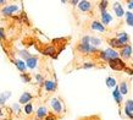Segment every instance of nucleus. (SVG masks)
Instances as JSON below:
<instances>
[{"mask_svg":"<svg viewBox=\"0 0 133 120\" xmlns=\"http://www.w3.org/2000/svg\"><path fill=\"white\" fill-rule=\"evenodd\" d=\"M99 59L103 60V61H110V60L112 59H116V58H120V54L117 50L115 49H111V48H108L105 49V50H99Z\"/></svg>","mask_w":133,"mask_h":120,"instance_id":"obj_1","label":"nucleus"},{"mask_svg":"<svg viewBox=\"0 0 133 120\" xmlns=\"http://www.w3.org/2000/svg\"><path fill=\"white\" fill-rule=\"evenodd\" d=\"M20 10V6L17 4H6L5 6L1 8L0 10V15L4 17H11L15 12H17Z\"/></svg>","mask_w":133,"mask_h":120,"instance_id":"obj_2","label":"nucleus"},{"mask_svg":"<svg viewBox=\"0 0 133 120\" xmlns=\"http://www.w3.org/2000/svg\"><path fill=\"white\" fill-rule=\"evenodd\" d=\"M50 108L52 109V112L55 113L56 115L62 114V112L65 110V107H64L62 100H61L60 98H56V97H54V98L50 99Z\"/></svg>","mask_w":133,"mask_h":120,"instance_id":"obj_3","label":"nucleus"},{"mask_svg":"<svg viewBox=\"0 0 133 120\" xmlns=\"http://www.w3.org/2000/svg\"><path fill=\"white\" fill-rule=\"evenodd\" d=\"M77 52L81 53V54H95L99 53V48H95L90 44H83V43H78L77 44Z\"/></svg>","mask_w":133,"mask_h":120,"instance_id":"obj_4","label":"nucleus"},{"mask_svg":"<svg viewBox=\"0 0 133 120\" xmlns=\"http://www.w3.org/2000/svg\"><path fill=\"white\" fill-rule=\"evenodd\" d=\"M108 64H109L110 69H112L115 71H123L127 68L125 60H122L121 58H116V59L110 60V61H108Z\"/></svg>","mask_w":133,"mask_h":120,"instance_id":"obj_5","label":"nucleus"},{"mask_svg":"<svg viewBox=\"0 0 133 120\" xmlns=\"http://www.w3.org/2000/svg\"><path fill=\"white\" fill-rule=\"evenodd\" d=\"M132 53H133V49H132V45L131 44H127V45H123V48L120 49V56L122 58V60H128L131 59L132 56Z\"/></svg>","mask_w":133,"mask_h":120,"instance_id":"obj_6","label":"nucleus"},{"mask_svg":"<svg viewBox=\"0 0 133 120\" xmlns=\"http://www.w3.org/2000/svg\"><path fill=\"white\" fill-rule=\"evenodd\" d=\"M42 54L44 56H51L54 59L57 58V52L55 45H46L44 49H42Z\"/></svg>","mask_w":133,"mask_h":120,"instance_id":"obj_7","label":"nucleus"},{"mask_svg":"<svg viewBox=\"0 0 133 120\" xmlns=\"http://www.w3.org/2000/svg\"><path fill=\"white\" fill-rule=\"evenodd\" d=\"M77 8L82 12H90L93 9V4L88 0H81L78 3V5H77Z\"/></svg>","mask_w":133,"mask_h":120,"instance_id":"obj_8","label":"nucleus"},{"mask_svg":"<svg viewBox=\"0 0 133 120\" xmlns=\"http://www.w3.org/2000/svg\"><path fill=\"white\" fill-rule=\"evenodd\" d=\"M114 21V17H112V15L110 14V12H108V10L106 11H104V12H100V22H101V25L103 26H108V25H110L111 22Z\"/></svg>","mask_w":133,"mask_h":120,"instance_id":"obj_9","label":"nucleus"},{"mask_svg":"<svg viewBox=\"0 0 133 120\" xmlns=\"http://www.w3.org/2000/svg\"><path fill=\"white\" fill-rule=\"evenodd\" d=\"M43 87L46 92H55L57 89V82L54 80H45L44 83H43Z\"/></svg>","mask_w":133,"mask_h":120,"instance_id":"obj_10","label":"nucleus"},{"mask_svg":"<svg viewBox=\"0 0 133 120\" xmlns=\"http://www.w3.org/2000/svg\"><path fill=\"white\" fill-rule=\"evenodd\" d=\"M112 9H114V12H115V16L118 17V19H122V17H125V9H123V6H122V4H120V3H114L112 5Z\"/></svg>","mask_w":133,"mask_h":120,"instance_id":"obj_11","label":"nucleus"},{"mask_svg":"<svg viewBox=\"0 0 133 120\" xmlns=\"http://www.w3.org/2000/svg\"><path fill=\"white\" fill-rule=\"evenodd\" d=\"M38 61H39V58H38L37 55H32L31 58H28V59L26 60L24 63H26L27 69H29V70H34V69L38 68Z\"/></svg>","mask_w":133,"mask_h":120,"instance_id":"obj_12","label":"nucleus"},{"mask_svg":"<svg viewBox=\"0 0 133 120\" xmlns=\"http://www.w3.org/2000/svg\"><path fill=\"white\" fill-rule=\"evenodd\" d=\"M48 114H49V110L45 105H39L36 110V118L39 120H44Z\"/></svg>","mask_w":133,"mask_h":120,"instance_id":"obj_13","label":"nucleus"},{"mask_svg":"<svg viewBox=\"0 0 133 120\" xmlns=\"http://www.w3.org/2000/svg\"><path fill=\"white\" fill-rule=\"evenodd\" d=\"M33 99V94L31 92H23L22 94L20 96V98H18V104H27V103H31Z\"/></svg>","mask_w":133,"mask_h":120,"instance_id":"obj_14","label":"nucleus"},{"mask_svg":"<svg viewBox=\"0 0 133 120\" xmlns=\"http://www.w3.org/2000/svg\"><path fill=\"white\" fill-rule=\"evenodd\" d=\"M12 63H14V65L16 66V69L21 72V74H24V72L28 70V69H27V66H26V63H24L23 60H21V59H12Z\"/></svg>","mask_w":133,"mask_h":120,"instance_id":"obj_15","label":"nucleus"},{"mask_svg":"<svg viewBox=\"0 0 133 120\" xmlns=\"http://www.w3.org/2000/svg\"><path fill=\"white\" fill-rule=\"evenodd\" d=\"M108 44L110 45V48L115 49V50H116V49H122V48H123V44H122L120 40L117 39L116 37L109 38V39H108Z\"/></svg>","mask_w":133,"mask_h":120,"instance_id":"obj_16","label":"nucleus"},{"mask_svg":"<svg viewBox=\"0 0 133 120\" xmlns=\"http://www.w3.org/2000/svg\"><path fill=\"white\" fill-rule=\"evenodd\" d=\"M90 29H92V31L100 32V33H105V32H106V27L101 25L100 21H93L92 23H90Z\"/></svg>","mask_w":133,"mask_h":120,"instance_id":"obj_17","label":"nucleus"},{"mask_svg":"<svg viewBox=\"0 0 133 120\" xmlns=\"http://www.w3.org/2000/svg\"><path fill=\"white\" fill-rule=\"evenodd\" d=\"M116 36H117L116 38L120 40V42H121L123 45H127V44H129V36H128V33H127V32H123V31H122V32H118V33H117Z\"/></svg>","mask_w":133,"mask_h":120,"instance_id":"obj_18","label":"nucleus"},{"mask_svg":"<svg viewBox=\"0 0 133 120\" xmlns=\"http://www.w3.org/2000/svg\"><path fill=\"white\" fill-rule=\"evenodd\" d=\"M12 96L11 91H5V92L0 93V107H4L5 103L8 102V99Z\"/></svg>","mask_w":133,"mask_h":120,"instance_id":"obj_19","label":"nucleus"},{"mask_svg":"<svg viewBox=\"0 0 133 120\" xmlns=\"http://www.w3.org/2000/svg\"><path fill=\"white\" fill-rule=\"evenodd\" d=\"M112 98L115 99V102H116L118 105L122 103V99H123V97H122V94L120 93V91H118V87H115L114 88V91H112Z\"/></svg>","mask_w":133,"mask_h":120,"instance_id":"obj_20","label":"nucleus"},{"mask_svg":"<svg viewBox=\"0 0 133 120\" xmlns=\"http://www.w3.org/2000/svg\"><path fill=\"white\" fill-rule=\"evenodd\" d=\"M117 87H118V91H120V93L122 94V97L126 96V94L128 93V83H127V81H122Z\"/></svg>","mask_w":133,"mask_h":120,"instance_id":"obj_21","label":"nucleus"},{"mask_svg":"<svg viewBox=\"0 0 133 120\" xmlns=\"http://www.w3.org/2000/svg\"><path fill=\"white\" fill-rule=\"evenodd\" d=\"M105 85H106L109 88L114 89V88L117 86V81H116V79H115V77L109 76V77H106V80H105Z\"/></svg>","mask_w":133,"mask_h":120,"instance_id":"obj_22","label":"nucleus"},{"mask_svg":"<svg viewBox=\"0 0 133 120\" xmlns=\"http://www.w3.org/2000/svg\"><path fill=\"white\" fill-rule=\"evenodd\" d=\"M101 43H103V40L95 36H90V38H89V44L93 45V47H95V48H99L101 45Z\"/></svg>","mask_w":133,"mask_h":120,"instance_id":"obj_23","label":"nucleus"},{"mask_svg":"<svg viewBox=\"0 0 133 120\" xmlns=\"http://www.w3.org/2000/svg\"><path fill=\"white\" fill-rule=\"evenodd\" d=\"M18 56H20L21 60H23V61H26V60L28 59V58H31L32 56V54L27 50V49H21V50H18Z\"/></svg>","mask_w":133,"mask_h":120,"instance_id":"obj_24","label":"nucleus"},{"mask_svg":"<svg viewBox=\"0 0 133 120\" xmlns=\"http://www.w3.org/2000/svg\"><path fill=\"white\" fill-rule=\"evenodd\" d=\"M23 112L26 115H32L33 112H34V105H33V103L31 102V103H27L23 105Z\"/></svg>","mask_w":133,"mask_h":120,"instance_id":"obj_25","label":"nucleus"},{"mask_svg":"<svg viewBox=\"0 0 133 120\" xmlns=\"http://www.w3.org/2000/svg\"><path fill=\"white\" fill-rule=\"evenodd\" d=\"M125 20H126V23L133 27V12L132 11H126L125 14Z\"/></svg>","mask_w":133,"mask_h":120,"instance_id":"obj_26","label":"nucleus"},{"mask_svg":"<svg viewBox=\"0 0 133 120\" xmlns=\"http://www.w3.org/2000/svg\"><path fill=\"white\" fill-rule=\"evenodd\" d=\"M108 5H109V1H108V0H103V1H100V3L98 4V8H99L100 12L106 11V9H108Z\"/></svg>","mask_w":133,"mask_h":120,"instance_id":"obj_27","label":"nucleus"},{"mask_svg":"<svg viewBox=\"0 0 133 120\" xmlns=\"http://www.w3.org/2000/svg\"><path fill=\"white\" fill-rule=\"evenodd\" d=\"M20 77H21V80H22V82H24V83H29V82L32 81V77H31V75H29V74H27V72L21 74Z\"/></svg>","mask_w":133,"mask_h":120,"instance_id":"obj_28","label":"nucleus"},{"mask_svg":"<svg viewBox=\"0 0 133 120\" xmlns=\"http://www.w3.org/2000/svg\"><path fill=\"white\" fill-rule=\"evenodd\" d=\"M125 109L129 113H133V99H127L125 103Z\"/></svg>","mask_w":133,"mask_h":120,"instance_id":"obj_29","label":"nucleus"},{"mask_svg":"<svg viewBox=\"0 0 133 120\" xmlns=\"http://www.w3.org/2000/svg\"><path fill=\"white\" fill-rule=\"evenodd\" d=\"M34 79H36V81H37V83L39 85V86H43V83H44V76L42 75V74H36L34 75Z\"/></svg>","mask_w":133,"mask_h":120,"instance_id":"obj_30","label":"nucleus"},{"mask_svg":"<svg viewBox=\"0 0 133 120\" xmlns=\"http://www.w3.org/2000/svg\"><path fill=\"white\" fill-rule=\"evenodd\" d=\"M11 109H12V112L15 113V114H20V113H21V105L18 103H14V104H12Z\"/></svg>","mask_w":133,"mask_h":120,"instance_id":"obj_31","label":"nucleus"},{"mask_svg":"<svg viewBox=\"0 0 133 120\" xmlns=\"http://www.w3.org/2000/svg\"><path fill=\"white\" fill-rule=\"evenodd\" d=\"M93 68H95V64H94V63H92V61L83 63V65H82V69H84V70H87V69H93Z\"/></svg>","mask_w":133,"mask_h":120,"instance_id":"obj_32","label":"nucleus"},{"mask_svg":"<svg viewBox=\"0 0 133 120\" xmlns=\"http://www.w3.org/2000/svg\"><path fill=\"white\" fill-rule=\"evenodd\" d=\"M89 38H90V36H88V34H85V36H83V37L81 38V42H79V43L89 44Z\"/></svg>","mask_w":133,"mask_h":120,"instance_id":"obj_33","label":"nucleus"},{"mask_svg":"<svg viewBox=\"0 0 133 120\" xmlns=\"http://www.w3.org/2000/svg\"><path fill=\"white\" fill-rule=\"evenodd\" d=\"M0 39L4 40L6 39V34H5V29L3 27H0Z\"/></svg>","mask_w":133,"mask_h":120,"instance_id":"obj_34","label":"nucleus"},{"mask_svg":"<svg viewBox=\"0 0 133 120\" xmlns=\"http://www.w3.org/2000/svg\"><path fill=\"white\" fill-rule=\"evenodd\" d=\"M44 120H56V115H54V114H50V113H49Z\"/></svg>","mask_w":133,"mask_h":120,"instance_id":"obj_35","label":"nucleus"},{"mask_svg":"<svg viewBox=\"0 0 133 120\" xmlns=\"http://www.w3.org/2000/svg\"><path fill=\"white\" fill-rule=\"evenodd\" d=\"M123 71H125V72H127V74H128L129 76H132V75H133V70H132V69H131V68H128V66H127V68H126L125 70H123Z\"/></svg>","mask_w":133,"mask_h":120,"instance_id":"obj_36","label":"nucleus"},{"mask_svg":"<svg viewBox=\"0 0 133 120\" xmlns=\"http://www.w3.org/2000/svg\"><path fill=\"white\" fill-rule=\"evenodd\" d=\"M125 114H126V116H127L128 119H132L133 120V113H129L128 110H126V109H125Z\"/></svg>","mask_w":133,"mask_h":120,"instance_id":"obj_37","label":"nucleus"},{"mask_svg":"<svg viewBox=\"0 0 133 120\" xmlns=\"http://www.w3.org/2000/svg\"><path fill=\"white\" fill-rule=\"evenodd\" d=\"M127 8H128L129 10H133V0H129V1H127Z\"/></svg>","mask_w":133,"mask_h":120,"instance_id":"obj_38","label":"nucleus"},{"mask_svg":"<svg viewBox=\"0 0 133 120\" xmlns=\"http://www.w3.org/2000/svg\"><path fill=\"white\" fill-rule=\"evenodd\" d=\"M78 3H79L78 0H72V1H70V4L72 5V6H77V5H78Z\"/></svg>","mask_w":133,"mask_h":120,"instance_id":"obj_39","label":"nucleus"},{"mask_svg":"<svg viewBox=\"0 0 133 120\" xmlns=\"http://www.w3.org/2000/svg\"><path fill=\"white\" fill-rule=\"evenodd\" d=\"M6 4H8V1H6V0H0V5H4L5 6Z\"/></svg>","mask_w":133,"mask_h":120,"instance_id":"obj_40","label":"nucleus"},{"mask_svg":"<svg viewBox=\"0 0 133 120\" xmlns=\"http://www.w3.org/2000/svg\"><path fill=\"white\" fill-rule=\"evenodd\" d=\"M4 116V112H3V109H0V119Z\"/></svg>","mask_w":133,"mask_h":120,"instance_id":"obj_41","label":"nucleus"},{"mask_svg":"<svg viewBox=\"0 0 133 120\" xmlns=\"http://www.w3.org/2000/svg\"><path fill=\"white\" fill-rule=\"evenodd\" d=\"M31 120H39V119H37V118H33V119H31Z\"/></svg>","mask_w":133,"mask_h":120,"instance_id":"obj_42","label":"nucleus"}]
</instances>
